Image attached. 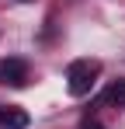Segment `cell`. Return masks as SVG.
I'll list each match as a JSON object with an SVG mask.
<instances>
[{
    "instance_id": "7a4b0ae2",
    "label": "cell",
    "mask_w": 125,
    "mask_h": 129,
    "mask_svg": "<svg viewBox=\"0 0 125 129\" xmlns=\"http://www.w3.org/2000/svg\"><path fill=\"white\" fill-rule=\"evenodd\" d=\"M0 84H11V87H24V84H28V63H24L21 56L0 59Z\"/></svg>"
},
{
    "instance_id": "5b68a950",
    "label": "cell",
    "mask_w": 125,
    "mask_h": 129,
    "mask_svg": "<svg viewBox=\"0 0 125 129\" xmlns=\"http://www.w3.org/2000/svg\"><path fill=\"white\" fill-rule=\"evenodd\" d=\"M80 129H104V126H101V122H97V119H87V122H83Z\"/></svg>"
},
{
    "instance_id": "6da1fadb",
    "label": "cell",
    "mask_w": 125,
    "mask_h": 129,
    "mask_svg": "<svg viewBox=\"0 0 125 129\" xmlns=\"http://www.w3.org/2000/svg\"><path fill=\"white\" fill-rule=\"evenodd\" d=\"M97 77H101V63L97 59H73L66 66V91L73 98H83V94H90V87L97 84Z\"/></svg>"
},
{
    "instance_id": "277c9868",
    "label": "cell",
    "mask_w": 125,
    "mask_h": 129,
    "mask_svg": "<svg viewBox=\"0 0 125 129\" xmlns=\"http://www.w3.org/2000/svg\"><path fill=\"white\" fill-rule=\"evenodd\" d=\"M101 105H111V108H125V80H111L101 94Z\"/></svg>"
},
{
    "instance_id": "3957f363",
    "label": "cell",
    "mask_w": 125,
    "mask_h": 129,
    "mask_svg": "<svg viewBox=\"0 0 125 129\" xmlns=\"http://www.w3.org/2000/svg\"><path fill=\"white\" fill-rule=\"evenodd\" d=\"M0 129H28V112L14 105H4L0 108Z\"/></svg>"
}]
</instances>
